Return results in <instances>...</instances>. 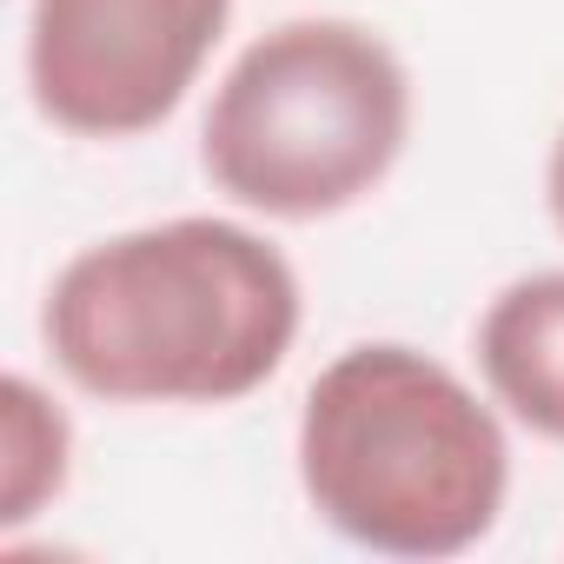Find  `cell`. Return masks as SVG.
I'll list each match as a JSON object with an SVG mask.
<instances>
[{"label":"cell","mask_w":564,"mask_h":564,"mask_svg":"<svg viewBox=\"0 0 564 564\" xmlns=\"http://www.w3.org/2000/svg\"><path fill=\"white\" fill-rule=\"evenodd\" d=\"M306 326L293 259L259 226L180 213L80 246L47 286L54 372L107 405H239Z\"/></svg>","instance_id":"obj_1"},{"label":"cell","mask_w":564,"mask_h":564,"mask_svg":"<svg viewBox=\"0 0 564 564\" xmlns=\"http://www.w3.org/2000/svg\"><path fill=\"white\" fill-rule=\"evenodd\" d=\"M293 465L313 518L372 557H458L511 498L498 399L405 339H359L319 366Z\"/></svg>","instance_id":"obj_2"},{"label":"cell","mask_w":564,"mask_h":564,"mask_svg":"<svg viewBox=\"0 0 564 564\" xmlns=\"http://www.w3.org/2000/svg\"><path fill=\"white\" fill-rule=\"evenodd\" d=\"M412 140V67L346 14L279 21L232 54L199 120V166L239 213L313 226L392 180Z\"/></svg>","instance_id":"obj_3"},{"label":"cell","mask_w":564,"mask_h":564,"mask_svg":"<svg viewBox=\"0 0 564 564\" xmlns=\"http://www.w3.org/2000/svg\"><path fill=\"white\" fill-rule=\"evenodd\" d=\"M232 0H28V94L74 140H140L180 113Z\"/></svg>","instance_id":"obj_4"},{"label":"cell","mask_w":564,"mask_h":564,"mask_svg":"<svg viewBox=\"0 0 564 564\" xmlns=\"http://www.w3.org/2000/svg\"><path fill=\"white\" fill-rule=\"evenodd\" d=\"M471 359L505 419L564 445V265L524 272L485 300Z\"/></svg>","instance_id":"obj_5"},{"label":"cell","mask_w":564,"mask_h":564,"mask_svg":"<svg viewBox=\"0 0 564 564\" xmlns=\"http://www.w3.org/2000/svg\"><path fill=\"white\" fill-rule=\"evenodd\" d=\"M74 478V419L67 405L28 379H0V531L34 524Z\"/></svg>","instance_id":"obj_6"},{"label":"cell","mask_w":564,"mask_h":564,"mask_svg":"<svg viewBox=\"0 0 564 564\" xmlns=\"http://www.w3.org/2000/svg\"><path fill=\"white\" fill-rule=\"evenodd\" d=\"M544 213H551V226L564 232V127H557V140H551V153H544Z\"/></svg>","instance_id":"obj_7"}]
</instances>
